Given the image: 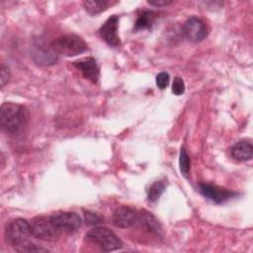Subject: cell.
Wrapping results in <instances>:
<instances>
[{"label": "cell", "instance_id": "obj_1", "mask_svg": "<svg viewBox=\"0 0 253 253\" xmlns=\"http://www.w3.org/2000/svg\"><path fill=\"white\" fill-rule=\"evenodd\" d=\"M32 235L30 221L24 218H15L10 220L6 227L4 236L6 242L19 252H35L45 251L42 247H38L29 237Z\"/></svg>", "mask_w": 253, "mask_h": 253}, {"label": "cell", "instance_id": "obj_2", "mask_svg": "<svg viewBox=\"0 0 253 253\" xmlns=\"http://www.w3.org/2000/svg\"><path fill=\"white\" fill-rule=\"evenodd\" d=\"M29 111L26 107L6 102L1 105L0 125L3 131L10 134H19L24 130L29 122Z\"/></svg>", "mask_w": 253, "mask_h": 253}, {"label": "cell", "instance_id": "obj_3", "mask_svg": "<svg viewBox=\"0 0 253 253\" xmlns=\"http://www.w3.org/2000/svg\"><path fill=\"white\" fill-rule=\"evenodd\" d=\"M50 45L58 55L61 54L64 56H75L88 49L85 41L73 34L58 37L50 43Z\"/></svg>", "mask_w": 253, "mask_h": 253}, {"label": "cell", "instance_id": "obj_4", "mask_svg": "<svg viewBox=\"0 0 253 253\" xmlns=\"http://www.w3.org/2000/svg\"><path fill=\"white\" fill-rule=\"evenodd\" d=\"M85 237L106 252L120 249L123 246V242L117 234L105 226H97L90 229Z\"/></svg>", "mask_w": 253, "mask_h": 253}, {"label": "cell", "instance_id": "obj_5", "mask_svg": "<svg viewBox=\"0 0 253 253\" xmlns=\"http://www.w3.org/2000/svg\"><path fill=\"white\" fill-rule=\"evenodd\" d=\"M30 224L32 235L41 240L55 241L61 234V231L52 221L51 216H36L30 221Z\"/></svg>", "mask_w": 253, "mask_h": 253}, {"label": "cell", "instance_id": "obj_6", "mask_svg": "<svg viewBox=\"0 0 253 253\" xmlns=\"http://www.w3.org/2000/svg\"><path fill=\"white\" fill-rule=\"evenodd\" d=\"M51 216L52 221L61 232L73 233L82 224V218L72 211H60L56 212Z\"/></svg>", "mask_w": 253, "mask_h": 253}, {"label": "cell", "instance_id": "obj_7", "mask_svg": "<svg viewBox=\"0 0 253 253\" xmlns=\"http://www.w3.org/2000/svg\"><path fill=\"white\" fill-rule=\"evenodd\" d=\"M200 193L207 199L212 201L215 204H222L228 200L234 198L237 193L231 190L220 188L216 185L210 183H200L199 184Z\"/></svg>", "mask_w": 253, "mask_h": 253}, {"label": "cell", "instance_id": "obj_8", "mask_svg": "<svg viewBox=\"0 0 253 253\" xmlns=\"http://www.w3.org/2000/svg\"><path fill=\"white\" fill-rule=\"evenodd\" d=\"M183 33L190 42H199L208 36V29L206 24L200 18L191 17L185 22Z\"/></svg>", "mask_w": 253, "mask_h": 253}, {"label": "cell", "instance_id": "obj_9", "mask_svg": "<svg viewBox=\"0 0 253 253\" xmlns=\"http://www.w3.org/2000/svg\"><path fill=\"white\" fill-rule=\"evenodd\" d=\"M137 214L138 211L134 209L127 206H122L114 211L112 214V221L117 227L128 228L135 225Z\"/></svg>", "mask_w": 253, "mask_h": 253}, {"label": "cell", "instance_id": "obj_10", "mask_svg": "<svg viewBox=\"0 0 253 253\" xmlns=\"http://www.w3.org/2000/svg\"><path fill=\"white\" fill-rule=\"evenodd\" d=\"M118 28H119V18L118 16L114 15L110 17L100 28L99 30L100 37L109 45L119 46L120 38L118 36Z\"/></svg>", "mask_w": 253, "mask_h": 253}, {"label": "cell", "instance_id": "obj_11", "mask_svg": "<svg viewBox=\"0 0 253 253\" xmlns=\"http://www.w3.org/2000/svg\"><path fill=\"white\" fill-rule=\"evenodd\" d=\"M73 65L81 71L82 75L90 80L92 83L96 84L100 77V69L97 61L93 57H85L73 62Z\"/></svg>", "mask_w": 253, "mask_h": 253}, {"label": "cell", "instance_id": "obj_12", "mask_svg": "<svg viewBox=\"0 0 253 253\" xmlns=\"http://www.w3.org/2000/svg\"><path fill=\"white\" fill-rule=\"evenodd\" d=\"M32 57L35 62L41 65H52L56 63L58 54L53 50L51 45L46 46L42 44H37L33 46Z\"/></svg>", "mask_w": 253, "mask_h": 253}, {"label": "cell", "instance_id": "obj_13", "mask_svg": "<svg viewBox=\"0 0 253 253\" xmlns=\"http://www.w3.org/2000/svg\"><path fill=\"white\" fill-rule=\"evenodd\" d=\"M135 225L150 234H155L157 236L162 235V228L156 217L151 212L144 210L138 212Z\"/></svg>", "mask_w": 253, "mask_h": 253}, {"label": "cell", "instance_id": "obj_14", "mask_svg": "<svg viewBox=\"0 0 253 253\" xmlns=\"http://www.w3.org/2000/svg\"><path fill=\"white\" fill-rule=\"evenodd\" d=\"M230 155L238 161L250 160L253 156V146L248 141H238L231 146Z\"/></svg>", "mask_w": 253, "mask_h": 253}, {"label": "cell", "instance_id": "obj_15", "mask_svg": "<svg viewBox=\"0 0 253 253\" xmlns=\"http://www.w3.org/2000/svg\"><path fill=\"white\" fill-rule=\"evenodd\" d=\"M155 14L151 11H142L135 23H134V30L135 31H140V30H149L151 29L154 21H155Z\"/></svg>", "mask_w": 253, "mask_h": 253}, {"label": "cell", "instance_id": "obj_16", "mask_svg": "<svg viewBox=\"0 0 253 253\" xmlns=\"http://www.w3.org/2000/svg\"><path fill=\"white\" fill-rule=\"evenodd\" d=\"M115 2H111L108 0H100V1H95V0H88L84 1L83 5L85 10L91 14V15H97L105 10H107L110 6H112Z\"/></svg>", "mask_w": 253, "mask_h": 253}, {"label": "cell", "instance_id": "obj_17", "mask_svg": "<svg viewBox=\"0 0 253 253\" xmlns=\"http://www.w3.org/2000/svg\"><path fill=\"white\" fill-rule=\"evenodd\" d=\"M167 186V183L165 180H159V181H155L150 187H149V190H148V193H147V198H148V201L149 202H156L160 197L161 195L163 194V192L165 191V188Z\"/></svg>", "mask_w": 253, "mask_h": 253}, {"label": "cell", "instance_id": "obj_18", "mask_svg": "<svg viewBox=\"0 0 253 253\" xmlns=\"http://www.w3.org/2000/svg\"><path fill=\"white\" fill-rule=\"evenodd\" d=\"M179 165H180V171L183 174V176L188 177L189 172H190V158H189V155L185 148L181 149Z\"/></svg>", "mask_w": 253, "mask_h": 253}, {"label": "cell", "instance_id": "obj_19", "mask_svg": "<svg viewBox=\"0 0 253 253\" xmlns=\"http://www.w3.org/2000/svg\"><path fill=\"white\" fill-rule=\"evenodd\" d=\"M172 92L179 96L185 92V83L181 77H175L172 84Z\"/></svg>", "mask_w": 253, "mask_h": 253}, {"label": "cell", "instance_id": "obj_20", "mask_svg": "<svg viewBox=\"0 0 253 253\" xmlns=\"http://www.w3.org/2000/svg\"><path fill=\"white\" fill-rule=\"evenodd\" d=\"M169 74L166 72H160L157 76H156V85L159 89L163 90L165 89L168 84H169Z\"/></svg>", "mask_w": 253, "mask_h": 253}, {"label": "cell", "instance_id": "obj_21", "mask_svg": "<svg viewBox=\"0 0 253 253\" xmlns=\"http://www.w3.org/2000/svg\"><path fill=\"white\" fill-rule=\"evenodd\" d=\"M10 78V72H9V68L2 63L1 64V73H0V81H1V87L3 88L6 83L9 81Z\"/></svg>", "mask_w": 253, "mask_h": 253}, {"label": "cell", "instance_id": "obj_22", "mask_svg": "<svg viewBox=\"0 0 253 253\" xmlns=\"http://www.w3.org/2000/svg\"><path fill=\"white\" fill-rule=\"evenodd\" d=\"M85 221L88 224H98L102 221V218L94 213V212H90V211H86L85 212Z\"/></svg>", "mask_w": 253, "mask_h": 253}, {"label": "cell", "instance_id": "obj_23", "mask_svg": "<svg viewBox=\"0 0 253 253\" xmlns=\"http://www.w3.org/2000/svg\"><path fill=\"white\" fill-rule=\"evenodd\" d=\"M147 3L155 7H165L171 4L172 1L171 0H148Z\"/></svg>", "mask_w": 253, "mask_h": 253}]
</instances>
